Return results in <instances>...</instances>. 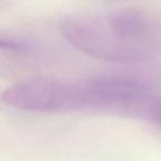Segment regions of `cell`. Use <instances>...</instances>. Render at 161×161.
<instances>
[{
    "instance_id": "obj_1",
    "label": "cell",
    "mask_w": 161,
    "mask_h": 161,
    "mask_svg": "<svg viewBox=\"0 0 161 161\" xmlns=\"http://www.w3.org/2000/svg\"><path fill=\"white\" fill-rule=\"evenodd\" d=\"M60 32L74 49L104 62L134 64L161 53V19L139 8L69 14L61 20Z\"/></svg>"
},
{
    "instance_id": "obj_2",
    "label": "cell",
    "mask_w": 161,
    "mask_h": 161,
    "mask_svg": "<svg viewBox=\"0 0 161 161\" xmlns=\"http://www.w3.org/2000/svg\"><path fill=\"white\" fill-rule=\"evenodd\" d=\"M147 78L106 74L78 80L28 78L12 84L1 94L3 104L31 113H67L136 104L151 94Z\"/></svg>"
},
{
    "instance_id": "obj_3",
    "label": "cell",
    "mask_w": 161,
    "mask_h": 161,
    "mask_svg": "<svg viewBox=\"0 0 161 161\" xmlns=\"http://www.w3.org/2000/svg\"><path fill=\"white\" fill-rule=\"evenodd\" d=\"M147 116L151 123L161 127V98L153 102L147 110Z\"/></svg>"
}]
</instances>
